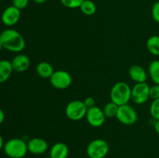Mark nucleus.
Segmentation results:
<instances>
[{"instance_id": "nucleus-32", "label": "nucleus", "mask_w": 159, "mask_h": 158, "mask_svg": "<svg viewBox=\"0 0 159 158\" xmlns=\"http://www.w3.org/2000/svg\"><path fill=\"white\" fill-rule=\"evenodd\" d=\"M1 33H2V32H1V30H0V34H1Z\"/></svg>"}, {"instance_id": "nucleus-5", "label": "nucleus", "mask_w": 159, "mask_h": 158, "mask_svg": "<svg viewBox=\"0 0 159 158\" xmlns=\"http://www.w3.org/2000/svg\"><path fill=\"white\" fill-rule=\"evenodd\" d=\"M109 152V145L107 141L96 139L89 143L86 153L89 158H104Z\"/></svg>"}, {"instance_id": "nucleus-9", "label": "nucleus", "mask_w": 159, "mask_h": 158, "mask_svg": "<svg viewBox=\"0 0 159 158\" xmlns=\"http://www.w3.org/2000/svg\"><path fill=\"white\" fill-rule=\"evenodd\" d=\"M85 118L88 123L95 128L102 126L106 120V116L102 109L96 105L88 108Z\"/></svg>"}, {"instance_id": "nucleus-28", "label": "nucleus", "mask_w": 159, "mask_h": 158, "mask_svg": "<svg viewBox=\"0 0 159 158\" xmlns=\"http://www.w3.org/2000/svg\"><path fill=\"white\" fill-rule=\"evenodd\" d=\"M154 128H155V132L159 135V120H156L154 125Z\"/></svg>"}, {"instance_id": "nucleus-20", "label": "nucleus", "mask_w": 159, "mask_h": 158, "mask_svg": "<svg viewBox=\"0 0 159 158\" xmlns=\"http://www.w3.org/2000/svg\"><path fill=\"white\" fill-rule=\"evenodd\" d=\"M118 108H119V106L113 103V102H110L106 104L105 106L102 108V111L106 118H113L116 117Z\"/></svg>"}, {"instance_id": "nucleus-15", "label": "nucleus", "mask_w": 159, "mask_h": 158, "mask_svg": "<svg viewBox=\"0 0 159 158\" xmlns=\"http://www.w3.org/2000/svg\"><path fill=\"white\" fill-rule=\"evenodd\" d=\"M13 71L12 63L8 60H0V83L6 81Z\"/></svg>"}, {"instance_id": "nucleus-7", "label": "nucleus", "mask_w": 159, "mask_h": 158, "mask_svg": "<svg viewBox=\"0 0 159 158\" xmlns=\"http://www.w3.org/2000/svg\"><path fill=\"white\" fill-rule=\"evenodd\" d=\"M51 85L57 89H66L71 85L72 77L66 71H55L49 78Z\"/></svg>"}, {"instance_id": "nucleus-30", "label": "nucleus", "mask_w": 159, "mask_h": 158, "mask_svg": "<svg viewBox=\"0 0 159 158\" xmlns=\"http://www.w3.org/2000/svg\"><path fill=\"white\" fill-rule=\"evenodd\" d=\"M47 1L48 0H33V2L36 3V4H43V3H44Z\"/></svg>"}, {"instance_id": "nucleus-16", "label": "nucleus", "mask_w": 159, "mask_h": 158, "mask_svg": "<svg viewBox=\"0 0 159 158\" xmlns=\"http://www.w3.org/2000/svg\"><path fill=\"white\" fill-rule=\"evenodd\" d=\"M36 71L37 74L42 78H50L54 72L52 65L46 61L40 62L37 64Z\"/></svg>"}, {"instance_id": "nucleus-2", "label": "nucleus", "mask_w": 159, "mask_h": 158, "mask_svg": "<svg viewBox=\"0 0 159 158\" xmlns=\"http://www.w3.org/2000/svg\"><path fill=\"white\" fill-rule=\"evenodd\" d=\"M110 99L118 106L128 104L131 99V88L130 85L123 81L115 84L110 91Z\"/></svg>"}, {"instance_id": "nucleus-1", "label": "nucleus", "mask_w": 159, "mask_h": 158, "mask_svg": "<svg viewBox=\"0 0 159 158\" xmlns=\"http://www.w3.org/2000/svg\"><path fill=\"white\" fill-rule=\"evenodd\" d=\"M0 42L3 49L13 53H20L24 50L26 42L23 36L12 29H5L0 34Z\"/></svg>"}, {"instance_id": "nucleus-29", "label": "nucleus", "mask_w": 159, "mask_h": 158, "mask_svg": "<svg viewBox=\"0 0 159 158\" xmlns=\"http://www.w3.org/2000/svg\"><path fill=\"white\" fill-rule=\"evenodd\" d=\"M3 147H4V141H3L2 136L0 135V151L3 149Z\"/></svg>"}, {"instance_id": "nucleus-14", "label": "nucleus", "mask_w": 159, "mask_h": 158, "mask_svg": "<svg viewBox=\"0 0 159 158\" xmlns=\"http://www.w3.org/2000/svg\"><path fill=\"white\" fill-rule=\"evenodd\" d=\"M68 147L64 143H56L50 150V158H67Z\"/></svg>"}, {"instance_id": "nucleus-19", "label": "nucleus", "mask_w": 159, "mask_h": 158, "mask_svg": "<svg viewBox=\"0 0 159 158\" xmlns=\"http://www.w3.org/2000/svg\"><path fill=\"white\" fill-rule=\"evenodd\" d=\"M148 74L152 81L159 85V60H154L150 64Z\"/></svg>"}, {"instance_id": "nucleus-24", "label": "nucleus", "mask_w": 159, "mask_h": 158, "mask_svg": "<svg viewBox=\"0 0 159 158\" xmlns=\"http://www.w3.org/2000/svg\"><path fill=\"white\" fill-rule=\"evenodd\" d=\"M29 4V0H12V6L20 10L25 9Z\"/></svg>"}, {"instance_id": "nucleus-26", "label": "nucleus", "mask_w": 159, "mask_h": 158, "mask_svg": "<svg viewBox=\"0 0 159 158\" xmlns=\"http://www.w3.org/2000/svg\"><path fill=\"white\" fill-rule=\"evenodd\" d=\"M83 102L85 103V106H86L88 108H91V107L93 106H95V100L92 97L86 98V99L83 101Z\"/></svg>"}, {"instance_id": "nucleus-12", "label": "nucleus", "mask_w": 159, "mask_h": 158, "mask_svg": "<svg viewBox=\"0 0 159 158\" xmlns=\"http://www.w3.org/2000/svg\"><path fill=\"white\" fill-rule=\"evenodd\" d=\"M13 71L16 72L22 73L26 71L30 66V60L26 54H17L11 61Z\"/></svg>"}, {"instance_id": "nucleus-6", "label": "nucleus", "mask_w": 159, "mask_h": 158, "mask_svg": "<svg viewBox=\"0 0 159 158\" xmlns=\"http://www.w3.org/2000/svg\"><path fill=\"white\" fill-rule=\"evenodd\" d=\"M116 118L124 125H131L138 120V114L131 105L126 104L119 106Z\"/></svg>"}, {"instance_id": "nucleus-22", "label": "nucleus", "mask_w": 159, "mask_h": 158, "mask_svg": "<svg viewBox=\"0 0 159 158\" xmlns=\"http://www.w3.org/2000/svg\"><path fill=\"white\" fill-rule=\"evenodd\" d=\"M84 0H61V2L65 7L68 9L79 8Z\"/></svg>"}, {"instance_id": "nucleus-11", "label": "nucleus", "mask_w": 159, "mask_h": 158, "mask_svg": "<svg viewBox=\"0 0 159 158\" xmlns=\"http://www.w3.org/2000/svg\"><path fill=\"white\" fill-rule=\"evenodd\" d=\"M27 150L32 154H43L48 150V143L41 138H33L27 142Z\"/></svg>"}, {"instance_id": "nucleus-4", "label": "nucleus", "mask_w": 159, "mask_h": 158, "mask_svg": "<svg viewBox=\"0 0 159 158\" xmlns=\"http://www.w3.org/2000/svg\"><path fill=\"white\" fill-rule=\"evenodd\" d=\"M88 108L82 101L74 100L70 102L65 108V115L72 121H79L85 117Z\"/></svg>"}, {"instance_id": "nucleus-23", "label": "nucleus", "mask_w": 159, "mask_h": 158, "mask_svg": "<svg viewBox=\"0 0 159 158\" xmlns=\"http://www.w3.org/2000/svg\"><path fill=\"white\" fill-rule=\"evenodd\" d=\"M152 15L153 20L159 23V1L155 2L152 8Z\"/></svg>"}, {"instance_id": "nucleus-21", "label": "nucleus", "mask_w": 159, "mask_h": 158, "mask_svg": "<svg viewBox=\"0 0 159 158\" xmlns=\"http://www.w3.org/2000/svg\"><path fill=\"white\" fill-rule=\"evenodd\" d=\"M151 116L155 120H159V99H155L150 106Z\"/></svg>"}, {"instance_id": "nucleus-13", "label": "nucleus", "mask_w": 159, "mask_h": 158, "mask_svg": "<svg viewBox=\"0 0 159 158\" xmlns=\"http://www.w3.org/2000/svg\"><path fill=\"white\" fill-rule=\"evenodd\" d=\"M129 76L130 78L136 83H143L146 82L148 78V74L145 70L141 66L138 64L132 65L129 69Z\"/></svg>"}, {"instance_id": "nucleus-27", "label": "nucleus", "mask_w": 159, "mask_h": 158, "mask_svg": "<svg viewBox=\"0 0 159 158\" xmlns=\"http://www.w3.org/2000/svg\"><path fill=\"white\" fill-rule=\"evenodd\" d=\"M4 119H5V114L3 112L2 110L0 108V125L4 122Z\"/></svg>"}, {"instance_id": "nucleus-25", "label": "nucleus", "mask_w": 159, "mask_h": 158, "mask_svg": "<svg viewBox=\"0 0 159 158\" xmlns=\"http://www.w3.org/2000/svg\"><path fill=\"white\" fill-rule=\"evenodd\" d=\"M150 98L153 100L159 99V85L155 84L153 86L150 87Z\"/></svg>"}, {"instance_id": "nucleus-18", "label": "nucleus", "mask_w": 159, "mask_h": 158, "mask_svg": "<svg viewBox=\"0 0 159 158\" xmlns=\"http://www.w3.org/2000/svg\"><path fill=\"white\" fill-rule=\"evenodd\" d=\"M79 8L85 15H93L96 12V6L93 0H84Z\"/></svg>"}, {"instance_id": "nucleus-31", "label": "nucleus", "mask_w": 159, "mask_h": 158, "mask_svg": "<svg viewBox=\"0 0 159 158\" xmlns=\"http://www.w3.org/2000/svg\"><path fill=\"white\" fill-rule=\"evenodd\" d=\"M2 49H3V47H2V45L1 42H0V51L2 50Z\"/></svg>"}, {"instance_id": "nucleus-17", "label": "nucleus", "mask_w": 159, "mask_h": 158, "mask_svg": "<svg viewBox=\"0 0 159 158\" xmlns=\"http://www.w3.org/2000/svg\"><path fill=\"white\" fill-rule=\"evenodd\" d=\"M147 49L152 55L159 56V36L154 35L147 40Z\"/></svg>"}, {"instance_id": "nucleus-3", "label": "nucleus", "mask_w": 159, "mask_h": 158, "mask_svg": "<svg viewBox=\"0 0 159 158\" xmlns=\"http://www.w3.org/2000/svg\"><path fill=\"white\" fill-rule=\"evenodd\" d=\"M3 150L10 158H23L27 153V143L20 138H12L4 143Z\"/></svg>"}, {"instance_id": "nucleus-8", "label": "nucleus", "mask_w": 159, "mask_h": 158, "mask_svg": "<svg viewBox=\"0 0 159 158\" xmlns=\"http://www.w3.org/2000/svg\"><path fill=\"white\" fill-rule=\"evenodd\" d=\"M150 98V87L146 82L136 83L131 88V99L138 105L144 104Z\"/></svg>"}, {"instance_id": "nucleus-10", "label": "nucleus", "mask_w": 159, "mask_h": 158, "mask_svg": "<svg viewBox=\"0 0 159 158\" xmlns=\"http://www.w3.org/2000/svg\"><path fill=\"white\" fill-rule=\"evenodd\" d=\"M21 16L20 9L15 6H10L6 8L2 14L1 20L4 25L7 26H12L16 24Z\"/></svg>"}]
</instances>
